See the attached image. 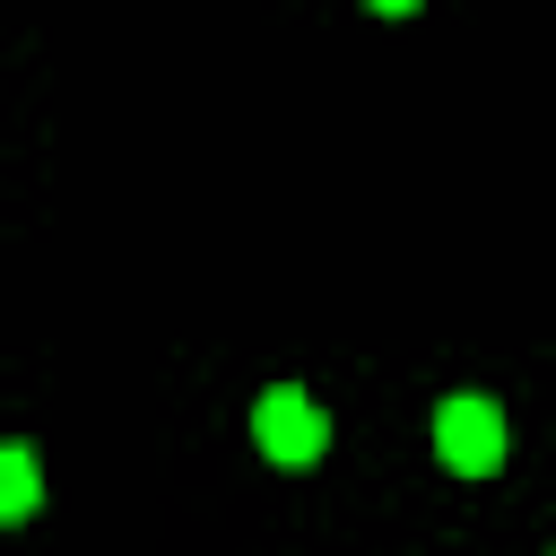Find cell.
<instances>
[{
	"instance_id": "2",
	"label": "cell",
	"mask_w": 556,
	"mask_h": 556,
	"mask_svg": "<svg viewBox=\"0 0 556 556\" xmlns=\"http://www.w3.org/2000/svg\"><path fill=\"white\" fill-rule=\"evenodd\" d=\"M252 434H261V452L269 460H287V469H304V460H321V443H330V417L295 391V382H278V391H261V408H252Z\"/></svg>"
},
{
	"instance_id": "3",
	"label": "cell",
	"mask_w": 556,
	"mask_h": 556,
	"mask_svg": "<svg viewBox=\"0 0 556 556\" xmlns=\"http://www.w3.org/2000/svg\"><path fill=\"white\" fill-rule=\"evenodd\" d=\"M43 504V469H35V452L26 443H0V521H26Z\"/></svg>"
},
{
	"instance_id": "1",
	"label": "cell",
	"mask_w": 556,
	"mask_h": 556,
	"mask_svg": "<svg viewBox=\"0 0 556 556\" xmlns=\"http://www.w3.org/2000/svg\"><path fill=\"white\" fill-rule=\"evenodd\" d=\"M434 452H443V469L486 478V469L504 460V408L478 400V391H452V400L434 408Z\"/></svg>"
},
{
	"instance_id": "4",
	"label": "cell",
	"mask_w": 556,
	"mask_h": 556,
	"mask_svg": "<svg viewBox=\"0 0 556 556\" xmlns=\"http://www.w3.org/2000/svg\"><path fill=\"white\" fill-rule=\"evenodd\" d=\"M374 9H391V17H400V9H417V0H374Z\"/></svg>"
}]
</instances>
